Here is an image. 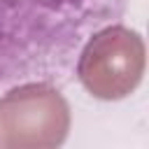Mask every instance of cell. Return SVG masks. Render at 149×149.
Instances as JSON below:
<instances>
[{"instance_id": "obj_2", "label": "cell", "mask_w": 149, "mask_h": 149, "mask_svg": "<svg viewBox=\"0 0 149 149\" xmlns=\"http://www.w3.org/2000/svg\"><path fill=\"white\" fill-rule=\"evenodd\" d=\"M70 107L49 81H28L0 98V144L7 149H47L63 144Z\"/></svg>"}, {"instance_id": "obj_3", "label": "cell", "mask_w": 149, "mask_h": 149, "mask_svg": "<svg viewBox=\"0 0 149 149\" xmlns=\"http://www.w3.org/2000/svg\"><path fill=\"white\" fill-rule=\"evenodd\" d=\"M144 42L126 26L95 30L77 56V77L100 100H119L137 88L144 74Z\"/></svg>"}, {"instance_id": "obj_1", "label": "cell", "mask_w": 149, "mask_h": 149, "mask_svg": "<svg viewBox=\"0 0 149 149\" xmlns=\"http://www.w3.org/2000/svg\"><path fill=\"white\" fill-rule=\"evenodd\" d=\"M126 0H0V88L65 77L81 44Z\"/></svg>"}]
</instances>
